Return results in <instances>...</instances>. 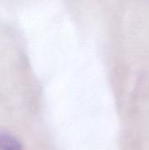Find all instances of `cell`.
Instances as JSON below:
<instances>
[{
  "mask_svg": "<svg viewBox=\"0 0 149 150\" xmlns=\"http://www.w3.org/2000/svg\"><path fill=\"white\" fill-rule=\"evenodd\" d=\"M0 150H22V148L15 138L6 134H0Z\"/></svg>",
  "mask_w": 149,
  "mask_h": 150,
  "instance_id": "cell-1",
  "label": "cell"
}]
</instances>
